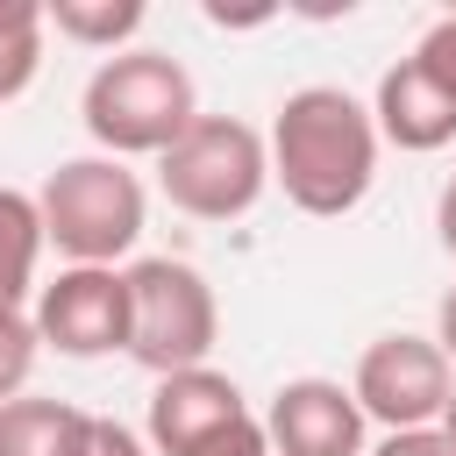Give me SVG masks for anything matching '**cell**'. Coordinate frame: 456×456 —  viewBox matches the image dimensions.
Segmentation results:
<instances>
[{"instance_id":"obj_1","label":"cell","mask_w":456,"mask_h":456,"mask_svg":"<svg viewBox=\"0 0 456 456\" xmlns=\"http://www.w3.org/2000/svg\"><path fill=\"white\" fill-rule=\"evenodd\" d=\"M271 150V185H285V200L314 221H342L349 207H363L370 178H378V128L370 107L342 86H299L278 100V121L264 135Z\"/></svg>"},{"instance_id":"obj_2","label":"cell","mask_w":456,"mask_h":456,"mask_svg":"<svg viewBox=\"0 0 456 456\" xmlns=\"http://www.w3.org/2000/svg\"><path fill=\"white\" fill-rule=\"evenodd\" d=\"M78 114H86V135L100 142V157L128 164V157H164L200 121V93L171 50H114L93 64Z\"/></svg>"},{"instance_id":"obj_3","label":"cell","mask_w":456,"mask_h":456,"mask_svg":"<svg viewBox=\"0 0 456 456\" xmlns=\"http://www.w3.org/2000/svg\"><path fill=\"white\" fill-rule=\"evenodd\" d=\"M36 214H43V249H57L64 264H114L142 242V221H150V200H142V178L121 164V157H64L43 192H36Z\"/></svg>"},{"instance_id":"obj_4","label":"cell","mask_w":456,"mask_h":456,"mask_svg":"<svg viewBox=\"0 0 456 456\" xmlns=\"http://www.w3.org/2000/svg\"><path fill=\"white\" fill-rule=\"evenodd\" d=\"M157 185L178 214L192 221H242L264 185H271V150L264 128L235 121V114H200L164 157H157Z\"/></svg>"},{"instance_id":"obj_5","label":"cell","mask_w":456,"mask_h":456,"mask_svg":"<svg viewBox=\"0 0 456 456\" xmlns=\"http://www.w3.org/2000/svg\"><path fill=\"white\" fill-rule=\"evenodd\" d=\"M214 342H221V306H214V285L185 256L128 264V356L150 378L200 370Z\"/></svg>"},{"instance_id":"obj_6","label":"cell","mask_w":456,"mask_h":456,"mask_svg":"<svg viewBox=\"0 0 456 456\" xmlns=\"http://www.w3.org/2000/svg\"><path fill=\"white\" fill-rule=\"evenodd\" d=\"M142 442H150V456H271L264 413H249L242 385L214 363L157 378Z\"/></svg>"},{"instance_id":"obj_7","label":"cell","mask_w":456,"mask_h":456,"mask_svg":"<svg viewBox=\"0 0 456 456\" xmlns=\"http://www.w3.org/2000/svg\"><path fill=\"white\" fill-rule=\"evenodd\" d=\"M363 420H378L385 435H406V428H435L449 392H456V363L435 349V335H378L363 356H356V378H349Z\"/></svg>"},{"instance_id":"obj_8","label":"cell","mask_w":456,"mask_h":456,"mask_svg":"<svg viewBox=\"0 0 456 456\" xmlns=\"http://www.w3.org/2000/svg\"><path fill=\"white\" fill-rule=\"evenodd\" d=\"M28 321H36V342L71 356V363L114 356V349H128V271H114V264H64L36 292Z\"/></svg>"},{"instance_id":"obj_9","label":"cell","mask_w":456,"mask_h":456,"mask_svg":"<svg viewBox=\"0 0 456 456\" xmlns=\"http://www.w3.org/2000/svg\"><path fill=\"white\" fill-rule=\"evenodd\" d=\"M363 406L342 378H285L264 413L271 456H363Z\"/></svg>"},{"instance_id":"obj_10","label":"cell","mask_w":456,"mask_h":456,"mask_svg":"<svg viewBox=\"0 0 456 456\" xmlns=\"http://www.w3.org/2000/svg\"><path fill=\"white\" fill-rule=\"evenodd\" d=\"M370 128H378V142H392V150H406V157H428V150L456 142V107H449V93H442L413 57H399V64L378 78Z\"/></svg>"},{"instance_id":"obj_11","label":"cell","mask_w":456,"mask_h":456,"mask_svg":"<svg viewBox=\"0 0 456 456\" xmlns=\"http://www.w3.org/2000/svg\"><path fill=\"white\" fill-rule=\"evenodd\" d=\"M86 420L93 413L71 399H36V392L0 399V456H78Z\"/></svg>"},{"instance_id":"obj_12","label":"cell","mask_w":456,"mask_h":456,"mask_svg":"<svg viewBox=\"0 0 456 456\" xmlns=\"http://www.w3.org/2000/svg\"><path fill=\"white\" fill-rule=\"evenodd\" d=\"M36 264H43V214L36 192L0 185V306H21L36 292Z\"/></svg>"},{"instance_id":"obj_13","label":"cell","mask_w":456,"mask_h":456,"mask_svg":"<svg viewBox=\"0 0 456 456\" xmlns=\"http://www.w3.org/2000/svg\"><path fill=\"white\" fill-rule=\"evenodd\" d=\"M43 21L64 36V43H86V50H128V36L150 21V7L142 0H50L43 7Z\"/></svg>"},{"instance_id":"obj_14","label":"cell","mask_w":456,"mask_h":456,"mask_svg":"<svg viewBox=\"0 0 456 456\" xmlns=\"http://www.w3.org/2000/svg\"><path fill=\"white\" fill-rule=\"evenodd\" d=\"M36 321L21 306H0V399H21L28 370H36Z\"/></svg>"},{"instance_id":"obj_15","label":"cell","mask_w":456,"mask_h":456,"mask_svg":"<svg viewBox=\"0 0 456 456\" xmlns=\"http://www.w3.org/2000/svg\"><path fill=\"white\" fill-rule=\"evenodd\" d=\"M413 64H420V71L449 93V107H456V14H442V21L413 43Z\"/></svg>"},{"instance_id":"obj_16","label":"cell","mask_w":456,"mask_h":456,"mask_svg":"<svg viewBox=\"0 0 456 456\" xmlns=\"http://www.w3.org/2000/svg\"><path fill=\"white\" fill-rule=\"evenodd\" d=\"M78 456H150V442H142L135 428H121L114 413H93V420H86V442H78Z\"/></svg>"},{"instance_id":"obj_17","label":"cell","mask_w":456,"mask_h":456,"mask_svg":"<svg viewBox=\"0 0 456 456\" xmlns=\"http://www.w3.org/2000/svg\"><path fill=\"white\" fill-rule=\"evenodd\" d=\"M36 64H43V43H0V107H7L14 93H28Z\"/></svg>"},{"instance_id":"obj_18","label":"cell","mask_w":456,"mask_h":456,"mask_svg":"<svg viewBox=\"0 0 456 456\" xmlns=\"http://www.w3.org/2000/svg\"><path fill=\"white\" fill-rule=\"evenodd\" d=\"M363 456H456V449L442 442V428H406V435H385V442L363 449Z\"/></svg>"},{"instance_id":"obj_19","label":"cell","mask_w":456,"mask_h":456,"mask_svg":"<svg viewBox=\"0 0 456 456\" xmlns=\"http://www.w3.org/2000/svg\"><path fill=\"white\" fill-rule=\"evenodd\" d=\"M435 349L456 363V285L442 292V306H435Z\"/></svg>"},{"instance_id":"obj_20","label":"cell","mask_w":456,"mask_h":456,"mask_svg":"<svg viewBox=\"0 0 456 456\" xmlns=\"http://www.w3.org/2000/svg\"><path fill=\"white\" fill-rule=\"evenodd\" d=\"M435 235H442V249L456 256V178L442 185V200H435Z\"/></svg>"},{"instance_id":"obj_21","label":"cell","mask_w":456,"mask_h":456,"mask_svg":"<svg viewBox=\"0 0 456 456\" xmlns=\"http://www.w3.org/2000/svg\"><path fill=\"white\" fill-rule=\"evenodd\" d=\"M435 428H442V442L456 449V392H449V406H442V420H435Z\"/></svg>"}]
</instances>
